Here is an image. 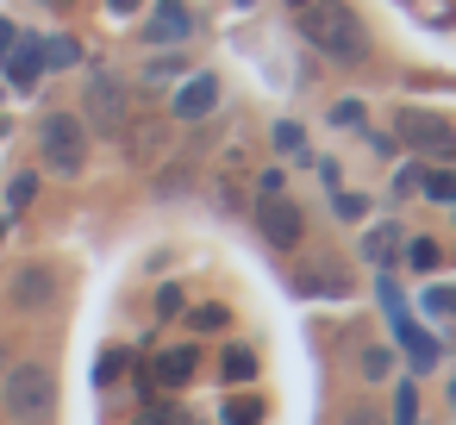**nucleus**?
<instances>
[{
  "label": "nucleus",
  "instance_id": "nucleus-8",
  "mask_svg": "<svg viewBox=\"0 0 456 425\" xmlns=\"http://www.w3.org/2000/svg\"><path fill=\"white\" fill-rule=\"evenodd\" d=\"M213 107H219V76H182V88L169 94V113L182 126H200Z\"/></svg>",
  "mask_w": 456,
  "mask_h": 425
},
{
  "label": "nucleus",
  "instance_id": "nucleus-38",
  "mask_svg": "<svg viewBox=\"0 0 456 425\" xmlns=\"http://www.w3.org/2000/svg\"><path fill=\"white\" fill-rule=\"evenodd\" d=\"M294 7H306V0H294Z\"/></svg>",
  "mask_w": 456,
  "mask_h": 425
},
{
  "label": "nucleus",
  "instance_id": "nucleus-9",
  "mask_svg": "<svg viewBox=\"0 0 456 425\" xmlns=\"http://www.w3.org/2000/svg\"><path fill=\"white\" fill-rule=\"evenodd\" d=\"M51 300H57V269L32 263V269L13 275V306H20V313H45Z\"/></svg>",
  "mask_w": 456,
  "mask_h": 425
},
{
  "label": "nucleus",
  "instance_id": "nucleus-2",
  "mask_svg": "<svg viewBox=\"0 0 456 425\" xmlns=\"http://www.w3.org/2000/svg\"><path fill=\"white\" fill-rule=\"evenodd\" d=\"M0 406H7V419H20V425H45L57 413V375L45 363H13L7 381H0Z\"/></svg>",
  "mask_w": 456,
  "mask_h": 425
},
{
  "label": "nucleus",
  "instance_id": "nucleus-36",
  "mask_svg": "<svg viewBox=\"0 0 456 425\" xmlns=\"http://www.w3.org/2000/svg\"><path fill=\"white\" fill-rule=\"evenodd\" d=\"M0 369H7V344H0Z\"/></svg>",
  "mask_w": 456,
  "mask_h": 425
},
{
  "label": "nucleus",
  "instance_id": "nucleus-21",
  "mask_svg": "<svg viewBox=\"0 0 456 425\" xmlns=\"http://www.w3.org/2000/svg\"><path fill=\"white\" fill-rule=\"evenodd\" d=\"M387 363H394V356H387V350H381V344H369V350H362V356H356V369H362V375H369V381H381V375H387Z\"/></svg>",
  "mask_w": 456,
  "mask_h": 425
},
{
  "label": "nucleus",
  "instance_id": "nucleus-24",
  "mask_svg": "<svg viewBox=\"0 0 456 425\" xmlns=\"http://www.w3.org/2000/svg\"><path fill=\"white\" fill-rule=\"evenodd\" d=\"M225 419H232V425H256V419H263V400H250V394H244V400H232V406H225Z\"/></svg>",
  "mask_w": 456,
  "mask_h": 425
},
{
  "label": "nucleus",
  "instance_id": "nucleus-17",
  "mask_svg": "<svg viewBox=\"0 0 456 425\" xmlns=\"http://www.w3.org/2000/svg\"><path fill=\"white\" fill-rule=\"evenodd\" d=\"M394 425H419V381H400V394H394Z\"/></svg>",
  "mask_w": 456,
  "mask_h": 425
},
{
  "label": "nucleus",
  "instance_id": "nucleus-5",
  "mask_svg": "<svg viewBox=\"0 0 456 425\" xmlns=\"http://www.w3.org/2000/svg\"><path fill=\"white\" fill-rule=\"evenodd\" d=\"M400 144L412 157H431V163H450L456 157V126L444 113H425V107H406L400 113Z\"/></svg>",
  "mask_w": 456,
  "mask_h": 425
},
{
  "label": "nucleus",
  "instance_id": "nucleus-34",
  "mask_svg": "<svg viewBox=\"0 0 456 425\" xmlns=\"http://www.w3.org/2000/svg\"><path fill=\"white\" fill-rule=\"evenodd\" d=\"M13 38H20V32H13L7 20H0V57H7V45H13Z\"/></svg>",
  "mask_w": 456,
  "mask_h": 425
},
{
  "label": "nucleus",
  "instance_id": "nucleus-29",
  "mask_svg": "<svg viewBox=\"0 0 456 425\" xmlns=\"http://www.w3.org/2000/svg\"><path fill=\"white\" fill-rule=\"evenodd\" d=\"M331 119H338V126H362V101H338Z\"/></svg>",
  "mask_w": 456,
  "mask_h": 425
},
{
  "label": "nucleus",
  "instance_id": "nucleus-28",
  "mask_svg": "<svg viewBox=\"0 0 456 425\" xmlns=\"http://www.w3.org/2000/svg\"><path fill=\"white\" fill-rule=\"evenodd\" d=\"M113 375H126V356H119V350H107V356H101V369H94V381H113Z\"/></svg>",
  "mask_w": 456,
  "mask_h": 425
},
{
  "label": "nucleus",
  "instance_id": "nucleus-10",
  "mask_svg": "<svg viewBox=\"0 0 456 425\" xmlns=\"http://www.w3.org/2000/svg\"><path fill=\"white\" fill-rule=\"evenodd\" d=\"M188 32H194V13L182 7V0H157V13L144 20V38L151 45H182Z\"/></svg>",
  "mask_w": 456,
  "mask_h": 425
},
{
  "label": "nucleus",
  "instance_id": "nucleus-37",
  "mask_svg": "<svg viewBox=\"0 0 456 425\" xmlns=\"http://www.w3.org/2000/svg\"><path fill=\"white\" fill-rule=\"evenodd\" d=\"M0 138H7V119H0Z\"/></svg>",
  "mask_w": 456,
  "mask_h": 425
},
{
  "label": "nucleus",
  "instance_id": "nucleus-22",
  "mask_svg": "<svg viewBox=\"0 0 456 425\" xmlns=\"http://www.w3.org/2000/svg\"><path fill=\"white\" fill-rule=\"evenodd\" d=\"M32 194H38V176H13V188H7V207L20 213V207H32Z\"/></svg>",
  "mask_w": 456,
  "mask_h": 425
},
{
  "label": "nucleus",
  "instance_id": "nucleus-39",
  "mask_svg": "<svg viewBox=\"0 0 456 425\" xmlns=\"http://www.w3.org/2000/svg\"><path fill=\"white\" fill-rule=\"evenodd\" d=\"M238 7H250V0H238Z\"/></svg>",
  "mask_w": 456,
  "mask_h": 425
},
{
  "label": "nucleus",
  "instance_id": "nucleus-32",
  "mask_svg": "<svg viewBox=\"0 0 456 425\" xmlns=\"http://www.w3.org/2000/svg\"><path fill=\"white\" fill-rule=\"evenodd\" d=\"M338 219H362V200L356 194H338Z\"/></svg>",
  "mask_w": 456,
  "mask_h": 425
},
{
  "label": "nucleus",
  "instance_id": "nucleus-20",
  "mask_svg": "<svg viewBox=\"0 0 456 425\" xmlns=\"http://www.w3.org/2000/svg\"><path fill=\"white\" fill-rule=\"evenodd\" d=\"M225 375H232V381H250V375H256V356H250L244 344H238V350H225Z\"/></svg>",
  "mask_w": 456,
  "mask_h": 425
},
{
  "label": "nucleus",
  "instance_id": "nucleus-6",
  "mask_svg": "<svg viewBox=\"0 0 456 425\" xmlns=\"http://www.w3.org/2000/svg\"><path fill=\"white\" fill-rule=\"evenodd\" d=\"M256 225H263V238L275 250H294L306 238V219H300V207L288 194H256Z\"/></svg>",
  "mask_w": 456,
  "mask_h": 425
},
{
  "label": "nucleus",
  "instance_id": "nucleus-7",
  "mask_svg": "<svg viewBox=\"0 0 456 425\" xmlns=\"http://www.w3.org/2000/svg\"><path fill=\"white\" fill-rule=\"evenodd\" d=\"M381 306H387V319H394V338L406 344V356H412V369H431L437 363V338L431 331H419L412 319H406V300H400V288L381 275Z\"/></svg>",
  "mask_w": 456,
  "mask_h": 425
},
{
  "label": "nucleus",
  "instance_id": "nucleus-27",
  "mask_svg": "<svg viewBox=\"0 0 456 425\" xmlns=\"http://www.w3.org/2000/svg\"><path fill=\"white\" fill-rule=\"evenodd\" d=\"M425 306H431V313H444V319H456V294H450V288H431V294H425Z\"/></svg>",
  "mask_w": 456,
  "mask_h": 425
},
{
  "label": "nucleus",
  "instance_id": "nucleus-25",
  "mask_svg": "<svg viewBox=\"0 0 456 425\" xmlns=\"http://www.w3.org/2000/svg\"><path fill=\"white\" fill-rule=\"evenodd\" d=\"M138 425H182V413H175V406H163V400H151V406L138 413Z\"/></svg>",
  "mask_w": 456,
  "mask_h": 425
},
{
  "label": "nucleus",
  "instance_id": "nucleus-13",
  "mask_svg": "<svg viewBox=\"0 0 456 425\" xmlns=\"http://www.w3.org/2000/svg\"><path fill=\"white\" fill-rule=\"evenodd\" d=\"M188 375H194V350H188V344H175V350H163V356L151 363V381H157V388H182Z\"/></svg>",
  "mask_w": 456,
  "mask_h": 425
},
{
  "label": "nucleus",
  "instance_id": "nucleus-12",
  "mask_svg": "<svg viewBox=\"0 0 456 425\" xmlns=\"http://www.w3.org/2000/svg\"><path fill=\"white\" fill-rule=\"evenodd\" d=\"M7 76H13V88H32V82L45 76L38 38H13V45H7Z\"/></svg>",
  "mask_w": 456,
  "mask_h": 425
},
{
  "label": "nucleus",
  "instance_id": "nucleus-23",
  "mask_svg": "<svg viewBox=\"0 0 456 425\" xmlns=\"http://www.w3.org/2000/svg\"><path fill=\"white\" fill-rule=\"evenodd\" d=\"M300 288H306V294H344V275H338V269H325V275H300Z\"/></svg>",
  "mask_w": 456,
  "mask_h": 425
},
{
  "label": "nucleus",
  "instance_id": "nucleus-31",
  "mask_svg": "<svg viewBox=\"0 0 456 425\" xmlns=\"http://www.w3.org/2000/svg\"><path fill=\"white\" fill-rule=\"evenodd\" d=\"M275 144L281 151H300V126H275Z\"/></svg>",
  "mask_w": 456,
  "mask_h": 425
},
{
  "label": "nucleus",
  "instance_id": "nucleus-15",
  "mask_svg": "<svg viewBox=\"0 0 456 425\" xmlns=\"http://www.w3.org/2000/svg\"><path fill=\"white\" fill-rule=\"evenodd\" d=\"M394 250H400V225H369L362 257H369V263H394Z\"/></svg>",
  "mask_w": 456,
  "mask_h": 425
},
{
  "label": "nucleus",
  "instance_id": "nucleus-1",
  "mask_svg": "<svg viewBox=\"0 0 456 425\" xmlns=\"http://www.w3.org/2000/svg\"><path fill=\"white\" fill-rule=\"evenodd\" d=\"M300 32L331 63H362L369 57V32L356 20V7H344V0H306V7H300Z\"/></svg>",
  "mask_w": 456,
  "mask_h": 425
},
{
  "label": "nucleus",
  "instance_id": "nucleus-19",
  "mask_svg": "<svg viewBox=\"0 0 456 425\" xmlns=\"http://www.w3.org/2000/svg\"><path fill=\"white\" fill-rule=\"evenodd\" d=\"M144 82H151V88H169V82H182V57H169V63L157 57V63L144 69Z\"/></svg>",
  "mask_w": 456,
  "mask_h": 425
},
{
  "label": "nucleus",
  "instance_id": "nucleus-30",
  "mask_svg": "<svg viewBox=\"0 0 456 425\" xmlns=\"http://www.w3.org/2000/svg\"><path fill=\"white\" fill-rule=\"evenodd\" d=\"M338 425H381V413H375V406H350Z\"/></svg>",
  "mask_w": 456,
  "mask_h": 425
},
{
  "label": "nucleus",
  "instance_id": "nucleus-3",
  "mask_svg": "<svg viewBox=\"0 0 456 425\" xmlns=\"http://www.w3.org/2000/svg\"><path fill=\"white\" fill-rule=\"evenodd\" d=\"M82 126H94L101 138H119V132L132 126V101H126L119 69H94V76H88V94H82Z\"/></svg>",
  "mask_w": 456,
  "mask_h": 425
},
{
  "label": "nucleus",
  "instance_id": "nucleus-14",
  "mask_svg": "<svg viewBox=\"0 0 456 425\" xmlns=\"http://www.w3.org/2000/svg\"><path fill=\"white\" fill-rule=\"evenodd\" d=\"M38 57H45V69H76L82 63V45L76 38H38Z\"/></svg>",
  "mask_w": 456,
  "mask_h": 425
},
{
  "label": "nucleus",
  "instance_id": "nucleus-16",
  "mask_svg": "<svg viewBox=\"0 0 456 425\" xmlns=\"http://www.w3.org/2000/svg\"><path fill=\"white\" fill-rule=\"evenodd\" d=\"M419 188H425L431 200H456V169H425Z\"/></svg>",
  "mask_w": 456,
  "mask_h": 425
},
{
  "label": "nucleus",
  "instance_id": "nucleus-26",
  "mask_svg": "<svg viewBox=\"0 0 456 425\" xmlns=\"http://www.w3.org/2000/svg\"><path fill=\"white\" fill-rule=\"evenodd\" d=\"M225 325V306H194V331H219Z\"/></svg>",
  "mask_w": 456,
  "mask_h": 425
},
{
  "label": "nucleus",
  "instance_id": "nucleus-33",
  "mask_svg": "<svg viewBox=\"0 0 456 425\" xmlns=\"http://www.w3.org/2000/svg\"><path fill=\"white\" fill-rule=\"evenodd\" d=\"M157 313H182V288H163L157 294Z\"/></svg>",
  "mask_w": 456,
  "mask_h": 425
},
{
  "label": "nucleus",
  "instance_id": "nucleus-35",
  "mask_svg": "<svg viewBox=\"0 0 456 425\" xmlns=\"http://www.w3.org/2000/svg\"><path fill=\"white\" fill-rule=\"evenodd\" d=\"M107 7H113V13H132V7H138V0H107Z\"/></svg>",
  "mask_w": 456,
  "mask_h": 425
},
{
  "label": "nucleus",
  "instance_id": "nucleus-4",
  "mask_svg": "<svg viewBox=\"0 0 456 425\" xmlns=\"http://www.w3.org/2000/svg\"><path fill=\"white\" fill-rule=\"evenodd\" d=\"M38 157H45L51 176H82V163H88V126L76 113H51L38 126Z\"/></svg>",
  "mask_w": 456,
  "mask_h": 425
},
{
  "label": "nucleus",
  "instance_id": "nucleus-18",
  "mask_svg": "<svg viewBox=\"0 0 456 425\" xmlns=\"http://www.w3.org/2000/svg\"><path fill=\"white\" fill-rule=\"evenodd\" d=\"M406 263H412V269H437V263H444V250H437L431 238H412V244H406Z\"/></svg>",
  "mask_w": 456,
  "mask_h": 425
},
{
  "label": "nucleus",
  "instance_id": "nucleus-11",
  "mask_svg": "<svg viewBox=\"0 0 456 425\" xmlns=\"http://www.w3.org/2000/svg\"><path fill=\"white\" fill-rule=\"evenodd\" d=\"M119 138L132 144V163H157L163 157V138H169V119H132Z\"/></svg>",
  "mask_w": 456,
  "mask_h": 425
}]
</instances>
